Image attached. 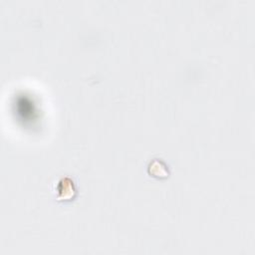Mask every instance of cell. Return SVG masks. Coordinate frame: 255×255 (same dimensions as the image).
I'll use <instances>...</instances> for the list:
<instances>
[{
    "mask_svg": "<svg viewBox=\"0 0 255 255\" xmlns=\"http://www.w3.org/2000/svg\"><path fill=\"white\" fill-rule=\"evenodd\" d=\"M57 191H58V199L63 200V201L73 199L77 193L75 183L69 177L62 178L59 181L58 186H57Z\"/></svg>",
    "mask_w": 255,
    "mask_h": 255,
    "instance_id": "6da1fadb",
    "label": "cell"
},
{
    "mask_svg": "<svg viewBox=\"0 0 255 255\" xmlns=\"http://www.w3.org/2000/svg\"><path fill=\"white\" fill-rule=\"evenodd\" d=\"M147 173L152 177L162 179L168 177L169 168L162 159L153 158L147 165Z\"/></svg>",
    "mask_w": 255,
    "mask_h": 255,
    "instance_id": "7a4b0ae2",
    "label": "cell"
}]
</instances>
